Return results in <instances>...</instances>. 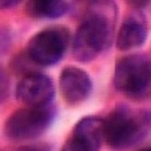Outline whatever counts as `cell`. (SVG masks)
<instances>
[{"instance_id":"cell-1","label":"cell","mask_w":151,"mask_h":151,"mask_svg":"<svg viewBox=\"0 0 151 151\" xmlns=\"http://www.w3.org/2000/svg\"><path fill=\"white\" fill-rule=\"evenodd\" d=\"M111 6L86 11L72 43V55L83 63L91 62L109 48L112 42Z\"/></svg>"},{"instance_id":"cell-2","label":"cell","mask_w":151,"mask_h":151,"mask_svg":"<svg viewBox=\"0 0 151 151\" xmlns=\"http://www.w3.org/2000/svg\"><path fill=\"white\" fill-rule=\"evenodd\" d=\"M151 128V114L119 104L104 120V139L110 148L122 151L139 143Z\"/></svg>"},{"instance_id":"cell-3","label":"cell","mask_w":151,"mask_h":151,"mask_svg":"<svg viewBox=\"0 0 151 151\" xmlns=\"http://www.w3.org/2000/svg\"><path fill=\"white\" fill-rule=\"evenodd\" d=\"M116 91L132 100L151 96V58L145 54L126 55L116 62L114 72Z\"/></svg>"},{"instance_id":"cell-4","label":"cell","mask_w":151,"mask_h":151,"mask_svg":"<svg viewBox=\"0 0 151 151\" xmlns=\"http://www.w3.org/2000/svg\"><path fill=\"white\" fill-rule=\"evenodd\" d=\"M56 115V106L47 103L42 106H26L9 115L4 132L12 140H31L43 134Z\"/></svg>"},{"instance_id":"cell-5","label":"cell","mask_w":151,"mask_h":151,"mask_svg":"<svg viewBox=\"0 0 151 151\" xmlns=\"http://www.w3.org/2000/svg\"><path fill=\"white\" fill-rule=\"evenodd\" d=\"M68 43V29L62 26H52L34 35L29 39L26 52L36 66L50 67L64 56Z\"/></svg>"},{"instance_id":"cell-6","label":"cell","mask_w":151,"mask_h":151,"mask_svg":"<svg viewBox=\"0 0 151 151\" xmlns=\"http://www.w3.org/2000/svg\"><path fill=\"white\" fill-rule=\"evenodd\" d=\"M104 138V120L86 116L75 124L60 151H99Z\"/></svg>"},{"instance_id":"cell-7","label":"cell","mask_w":151,"mask_h":151,"mask_svg":"<svg viewBox=\"0 0 151 151\" xmlns=\"http://www.w3.org/2000/svg\"><path fill=\"white\" fill-rule=\"evenodd\" d=\"M55 87L50 76L39 72L24 75L16 86V98L26 106H42L52 102Z\"/></svg>"},{"instance_id":"cell-8","label":"cell","mask_w":151,"mask_h":151,"mask_svg":"<svg viewBox=\"0 0 151 151\" xmlns=\"http://www.w3.org/2000/svg\"><path fill=\"white\" fill-rule=\"evenodd\" d=\"M59 87L66 103L71 106L80 104L91 95L92 82L84 70L79 67H66L59 76Z\"/></svg>"},{"instance_id":"cell-9","label":"cell","mask_w":151,"mask_h":151,"mask_svg":"<svg viewBox=\"0 0 151 151\" xmlns=\"http://www.w3.org/2000/svg\"><path fill=\"white\" fill-rule=\"evenodd\" d=\"M148 35L147 22L139 12H132L124 20L116 36V47L120 51L137 48L145 44Z\"/></svg>"},{"instance_id":"cell-10","label":"cell","mask_w":151,"mask_h":151,"mask_svg":"<svg viewBox=\"0 0 151 151\" xmlns=\"http://www.w3.org/2000/svg\"><path fill=\"white\" fill-rule=\"evenodd\" d=\"M68 11L67 0H27L26 12L34 19H58Z\"/></svg>"},{"instance_id":"cell-11","label":"cell","mask_w":151,"mask_h":151,"mask_svg":"<svg viewBox=\"0 0 151 151\" xmlns=\"http://www.w3.org/2000/svg\"><path fill=\"white\" fill-rule=\"evenodd\" d=\"M78 1L86 7V11L99 8V7L112 6V0H78Z\"/></svg>"},{"instance_id":"cell-12","label":"cell","mask_w":151,"mask_h":151,"mask_svg":"<svg viewBox=\"0 0 151 151\" xmlns=\"http://www.w3.org/2000/svg\"><path fill=\"white\" fill-rule=\"evenodd\" d=\"M16 151H51V146L48 143H34V145L23 146Z\"/></svg>"},{"instance_id":"cell-13","label":"cell","mask_w":151,"mask_h":151,"mask_svg":"<svg viewBox=\"0 0 151 151\" xmlns=\"http://www.w3.org/2000/svg\"><path fill=\"white\" fill-rule=\"evenodd\" d=\"M127 3L134 8H145L148 4H151V0H127Z\"/></svg>"},{"instance_id":"cell-14","label":"cell","mask_w":151,"mask_h":151,"mask_svg":"<svg viewBox=\"0 0 151 151\" xmlns=\"http://www.w3.org/2000/svg\"><path fill=\"white\" fill-rule=\"evenodd\" d=\"M22 0H0V4H1V8H11V7L19 4Z\"/></svg>"},{"instance_id":"cell-15","label":"cell","mask_w":151,"mask_h":151,"mask_svg":"<svg viewBox=\"0 0 151 151\" xmlns=\"http://www.w3.org/2000/svg\"><path fill=\"white\" fill-rule=\"evenodd\" d=\"M139 151H151V147H147V148H142V150Z\"/></svg>"}]
</instances>
